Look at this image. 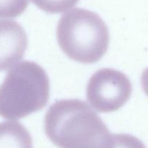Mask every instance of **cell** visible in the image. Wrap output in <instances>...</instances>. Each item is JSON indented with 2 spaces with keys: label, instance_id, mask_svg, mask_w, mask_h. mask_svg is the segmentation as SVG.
<instances>
[{
  "label": "cell",
  "instance_id": "obj_8",
  "mask_svg": "<svg viewBox=\"0 0 148 148\" xmlns=\"http://www.w3.org/2000/svg\"><path fill=\"white\" fill-rule=\"evenodd\" d=\"M28 0H0V19L14 18L23 14Z\"/></svg>",
  "mask_w": 148,
  "mask_h": 148
},
{
  "label": "cell",
  "instance_id": "obj_9",
  "mask_svg": "<svg viewBox=\"0 0 148 148\" xmlns=\"http://www.w3.org/2000/svg\"><path fill=\"white\" fill-rule=\"evenodd\" d=\"M107 148H146L143 142L128 134H111Z\"/></svg>",
  "mask_w": 148,
  "mask_h": 148
},
{
  "label": "cell",
  "instance_id": "obj_10",
  "mask_svg": "<svg viewBox=\"0 0 148 148\" xmlns=\"http://www.w3.org/2000/svg\"><path fill=\"white\" fill-rule=\"evenodd\" d=\"M141 82L143 90L148 97V67L146 68L142 74Z\"/></svg>",
  "mask_w": 148,
  "mask_h": 148
},
{
  "label": "cell",
  "instance_id": "obj_7",
  "mask_svg": "<svg viewBox=\"0 0 148 148\" xmlns=\"http://www.w3.org/2000/svg\"><path fill=\"white\" fill-rule=\"evenodd\" d=\"M38 8L51 14L64 12L75 7L79 0H30Z\"/></svg>",
  "mask_w": 148,
  "mask_h": 148
},
{
  "label": "cell",
  "instance_id": "obj_2",
  "mask_svg": "<svg viewBox=\"0 0 148 148\" xmlns=\"http://www.w3.org/2000/svg\"><path fill=\"white\" fill-rule=\"evenodd\" d=\"M50 82L46 71L31 61H23L9 69L0 85V116L24 118L43 109L49 99Z\"/></svg>",
  "mask_w": 148,
  "mask_h": 148
},
{
  "label": "cell",
  "instance_id": "obj_3",
  "mask_svg": "<svg viewBox=\"0 0 148 148\" xmlns=\"http://www.w3.org/2000/svg\"><path fill=\"white\" fill-rule=\"evenodd\" d=\"M56 38L59 47L69 59L93 64L106 54L110 36L106 24L97 13L75 8L60 17Z\"/></svg>",
  "mask_w": 148,
  "mask_h": 148
},
{
  "label": "cell",
  "instance_id": "obj_1",
  "mask_svg": "<svg viewBox=\"0 0 148 148\" xmlns=\"http://www.w3.org/2000/svg\"><path fill=\"white\" fill-rule=\"evenodd\" d=\"M44 130L59 148H107L112 134L98 114L78 99L52 104L45 115Z\"/></svg>",
  "mask_w": 148,
  "mask_h": 148
},
{
  "label": "cell",
  "instance_id": "obj_4",
  "mask_svg": "<svg viewBox=\"0 0 148 148\" xmlns=\"http://www.w3.org/2000/svg\"><path fill=\"white\" fill-rule=\"evenodd\" d=\"M132 91V83L125 74L111 68H103L90 78L86 96L98 112L111 113L124 106L130 100Z\"/></svg>",
  "mask_w": 148,
  "mask_h": 148
},
{
  "label": "cell",
  "instance_id": "obj_5",
  "mask_svg": "<svg viewBox=\"0 0 148 148\" xmlns=\"http://www.w3.org/2000/svg\"><path fill=\"white\" fill-rule=\"evenodd\" d=\"M27 47V36L23 26L14 20H0V71L20 62Z\"/></svg>",
  "mask_w": 148,
  "mask_h": 148
},
{
  "label": "cell",
  "instance_id": "obj_6",
  "mask_svg": "<svg viewBox=\"0 0 148 148\" xmlns=\"http://www.w3.org/2000/svg\"><path fill=\"white\" fill-rule=\"evenodd\" d=\"M0 148H33L29 132L20 122H0Z\"/></svg>",
  "mask_w": 148,
  "mask_h": 148
}]
</instances>
